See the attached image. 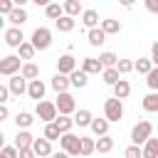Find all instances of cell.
Returning <instances> with one entry per match:
<instances>
[{"label": "cell", "mask_w": 158, "mask_h": 158, "mask_svg": "<svg viewBox=\"0 0 158 158\" xmlns=\"http://www.w3.org/2000/svg\"><path fill=\"white\" fill-rule=\"evenodd\" d=\"M151 133H153V123H151V121H138V123L131 128V141H133L136 146H141V143H146V141L151 138Z\"/></svg>", "instance_id": "cell-1"}, {"label": "cell", "mask_w": 158, "mask_h": 158, "mask_svg": "<svg viewBox=\"0 0 158 158\" xmlns=\"http://www.w3.org/2000/svg\"><path fill=\"white\" fill-rule=\"evenodd\" d=\"M59 146L62 151H67L69 156H81V136H74V133H62L59 138Z\"/></svg>", "instance_id": "cell-2"}, {"label": "cell", "mask_w": 158, "mask_h": 158, "mask_svg": "<svg viewBox=\"0 0 158 158\" xmlns=\"http://www.w3.org/2000/svg\"><path fill=\"white\" fill-rule=\"evenodd\" d=\"M20 62H22V57H20V54H7V57L0 62V74H2V77H12V74H20V72H22Z\"/></svg>", "instance_id": "cell-3"}, {"label": "cell", "mask_w": 158, "mask_h": 158, "mask_svg": "<svg viewBox=\"0 0 158 158\" xmlns=\"http://www.w3.org/2000/svg\"><path fill=\"white\" fill-rule=\"evenodd\" d=\"M104 116H106L109 121H118V118L123 116V104H121V99H118V96H114V99H106V101H104Z\"/></svg>", "instance_id": "cell-4"}, {"label": "cell", "mask_w": 158, "mask_h": 158, "mask_svg": "<svg viewBox=\"0 0 158 158\" xmlns=\"http://www.w3.org/2000/svg\"><path fill=\"white\" fill-rule=\"evenodd\" d=\"M35 114L42 118V121H54L57 118V114H59V109H57V104H52V101H37V109H35Z\"/></svg>", "instance_id": "cell-5"}, {"label": "cell", "mask_w": 158, "mask_h": 158, "mask_svg": "<svg viewBox=\"0 0 158 158\" xmlns=\"http://www.w3.org/2000/svg\"><path fill=\"white\" fill-rule=\"evenodd\" d=\"M32 44H35L37 49H47V47L52 44V32H49L47 27H37V30L32 32Z\"/></svg>", "instance_id": "cell-6"}, {"label": "cell", "mask_w": 158, "mask_h": 158, "mask_svg": "<svg viewBox=\"0 0 158 158\" xmlns=\"http://www.w3.org/2000/svg\"><path fill=\"white\" fill-rule=\"evenodd\" d=\"M57 109H59V114H74V109H77V101H74V96L69 94V91H62V94H57Z\"/></svg>", "instance_id": "cell-7"}, {"label": "cell", "mask_w": 158, "mask_h": 158, "mask_svg": "<svg viewBox=\"0 0 158 158\" xmlns=\"http://www.w3.org/2000/svg\"><path fill=\"white\" fill-rule=\"evenodd\" d=\"M25 42V37H22V30L20 27H7L5 30V44L7 47H20Z\"/></svg>", "instance_id": "cell-8"}, {"label": "cell", "mask_w": 158, "mask_h": 158, "mask_svg": "<svg viewBox=\"0 0 158 158\" xmlns=\"http://www.w3.org/2000/svg\"><path fill=\"white\" fill-rule=\"evenodd\" d=\"M77 69V59L72 57V54H62L59 59H57V72L59 74H72Z\"/></svg>", "instance_id": "cell-9"}, {"label": "cell", "mask_w": 158, "mask_h": 158, "mask_svg": "<svg viewBox=\"0 0 158 158\" xmlns=\"http://www.w3.org/2000/svg\"><path fill=\"white\" fill-rule=\"evenodd\" d=\"M7 86H10V91H12L15 96H20V94H25V91H27V86H30V84L25 81V77H22V74H12V77H10V81H7Z\"/></svg>", "instance_id": "cell-10"}, {"label": "cell", "mask_w": 158, "mask_h": 158, "mask_svg": "<svg viewBox=\"0 0 158 158\" xmlns=\"http://www.w3.org/2000/svg\"><path fill=\"white\" fill-rule=\"evenodd\" d=\"M32 148H35V153H37V158H47V156H52V141L49 138H35V143H32Z\"/></svg>", "instance_id": "cell-11"}, {"label": "cell", "mask_w": 158, "mask_h": 158, "mask_svg": "<svg viewBox=\"0 0 158 158\" xmlns=\"http://www.w3.org/2000/svg\"><path fill=\"white\" fill-rule=\"evenodd\" d=\"M44 81L42 79H30V86H27V94H30V99H37V101H42L44 99Z\"/></svg>", "instance_id": "cell-12"}, {"label": "cell", "mask_w": 158, "mask_h": 158, "mask_svg": "<svg viewBox=\"0 0 158 158\" xmlns=\"http://www.w3.org/2000/svg\"><path fill=\"white\" fill-rule=\"evenodd\" d=\"M69 86H72V79H69V74H59V72H57V74L52 77V89H54L57 94L67 91Z\"/></svg>", "instance_id": "cell-13"}, {"label": "cell", "mask_w": 158, "mask_h": 158, "mask_svg": "<svg viewBox=\"0 0 158 158\" xmlns=\"http://www.w3.org/2000/svg\"><path fill=\"white\" fill-rule=\"evenodd\" d=\"M86 40H89L91 47H101V44L106 42V32H104L101 27H91V30L86 32Z\"/></svg>", "instance_id": "cell-14"}, {"label": "cell", "mask_w": 158, "mask_h": 158, "mask_svg": "<svg viewBox=\"0 0 158 158\" xmlns=\"http://www.w3.org/2000/svg\"><path fill=\"white\" fill-rule=\"evenodd\" d=\"M81 69H84L86 74H99V72H104V64H101V59L84 57V59H81Z\"/></svg>", "instance_id": "cell-15"}, {"label": "cell", "mask_w": 158, "mask_h": 158, "mask_svg": "<svg viewBox=\"0 0 158 158\" xmlns=\"http://www.w3.org/2000/svg\"><path fill=\"white\" fill-rule=\"evenodd\" d=\"M32 143H35V136L27 131V128H17V136H15V146L17 148H32Z\"/></svg>", "instance_id": "cell-16"}, {"label": "cell", "mask_w": 158, "mask_h": 158, "mask_svg": "<svg viewBox=\"0 0 158 158\" xmlns=\"http://www.w3.org/2000/svg\"><path fill=\"white\" fill-rule=\"evenodd\" d=\"M69 79H72V86H77V89H84V86L89 84V74H86L84 69H74V72L69 74Z\"/></svg>", "instance_id": "cell-17"}, {"label": "cell", "mask_w": 158, "mask_h": 158, "mask_svg": "<svg viewBox=\"0 0 158 158\" xmlns=\"http://www.w3.org/2000/svg\"><path fill=\"white\" fill-rule=\"evenodd\" d=\"M7 20H10L15 27H20V25H25V22H27V10H25V7H15V10L7 15Z\"/></svg>", "instance_id": "cell-18"}, {"label": "cell", "mask_w": 158, "mask_h": 158, "mask_svg": "<svg viewBox=\"0 0 158 158\" xmlns=\"http://www.w3.org/2000/svg\"><path fill=\"white\" fill-rule=\"evenodd\" d=\"M143 111L158 114V91H151L148 96H143Z\"/></svg>", "instance_id": "cell-19"}, {"label": "cell", "mask_w": 158, "mask_h": 158, "mask_svg": "<svg viewBox=\"0 0 158 158\" xmlns=\"http://www.w3.org/2000/svg\"><path fill=\"white\" fill-rule=\"evenodd\" d=\"M54 25H57V30H59V32H72L77 22H74V17H72V15H62L59 20H54Z\"/></svg>", "instance_id": "cell-20"}, {"label": "cell", "mask_w": 158, "mask_h": 158, "mask_svg": "<svg viewBox=\"0 0 158 158\" xmlns=\"http://www.w3.org/2000/svg\"><path fill=\"white\" fill-rule=\"evenodd\" d=\"M101 30H104L106 35H118V32H121V22L114 20V17H106V20H101Z\"/></svg>", "instance_id": "cell-21"}, {"label": "cell", "mask_w": 158, "mask_h": 158, "mask_svg": "<svg viewBox=\"0 0 158 158\" xmlns=\"http://www.w3.org/2000/svg\"><path fill=\"white\" fill-rule=\"evenodd\" d=\"M91 121H94V116H91L89 109H79V111L74 114V123H77V126H91Z\"/></svg>", "instance_id": "cell-22"}, {"label": "cell", "mask_w": 158, "mask_h": 158, "mask_svg": "<svg viewBox=\"0 0 158 158\" xmlns=\"http://www.w3.org/2000/svg\"><path fill=\"white\" fill-rule=\"evenodd\" d=\"M81 22H84V27H89V30L96 27V25H99V12H96V10H84V12H81Z\"/></svg>", "instance_id": "cell-23"}, {"label": "cell", "mask_w": 158, "mask_h": 158, "mask_svg": "<svg viewBox=\"0 0 158 158\" xmlns=\"http://www.w3.org/2000/svg\"><path fill=\"white\" fill-rule=\"evenodd\" d=\"M131 94V84L126 81V79H118L116 84H114V96H118V99H126Z\"/></svg>", "instance_id": "cell-24"}, {"label": "cell", "mask_w": 158, "mask_h": 158, "mask_svg": "<svg viewBox=\"0 0 158 158\" xmlns=\"http://www.w3.org/2000/svg\"><path fill=\"white\" fill-rule=\"evenodd\" d=\"M109 123H111L109 118H94V121H91V131H94L96 136H106V133H109Z\"/></svg>", "instance_id": "cell-25"}, {"label": "cell", "mask_w": 158, "mask_h": 158, "mask_svg": "<svg viewBox=\"0 0 158 158\" xmlns=\"http://www.w3.org/2000/svg\"><path fill=\"white\" fill-rule=\"evenodd\" d=\"M143 158H158V138H148L143 143Z\"/></svg>", "instance_id": "cell-26"}, {"label": "cell", "mask_w": 158, "mask_h": 158, "mask_svg": "<svg viewBox=\"0 0 158 158\" xmlns=\"http://www.w3.org/2000/svg\"><path fill=\"white\" fill-rule=\"evenodd\" d=\"M44 15H47L49 20H59V17L64 15V5H57V2H49V5L44 7Z\"/></svg>", "instance_id": "cell-27"}, {"label": "cell", "mask_w": 158, "mask_h": 158, "mask_svg": "<svg viewBox=\"0 0 158 158\" xmlns=\"http://www.w3.org/2000/svg\"><path fill=\"white\" fill-rule=\"evenodd\" d=\"M101 77H104V81H106L109 86H114V84L121 79V72H118L116 67H109V69H104V72H101Z\"/></svg>", "instance_id": "cell-28"}, {"label": "cell", "mask_w": 158, "mask_h": 158, "mask_svg": "<svg viewBox=\"0 0 158 158\" xmlns=\"http://www.w3.org/2000/svg\"><path fill=\"white\" fill-rule=\"evenodd\" d=\"M54 123L59 126V131H62V133H67V131H72V126H74V118H69V114H59V116L54 118Z\"/></svg>", "instance_id": "cell-29"}, {"label": "cell", "mask_w": 158, "mask_h": 158, "mask_svg": "<svg viewBox=\"0 0 158 158\" xmlns=\"http://www.w3.org/2000/svg\"><path fill=\"white\" fill-rule=\"evenodd\" d=\"M20 74H22L25 79H37V77H40V67H37V64H32V62H25Z\"/></svg>", "instance_id": "cell-30"}, {"label": "cell", "mask_w": 158, "mask_h": 158, "mask_svg": "<svg viewBox=\"0 0 158 158\" xmlns=\"http://www.w3.org/2000/svg\"><path fill=\"white\" fill-rule=\"evenodd\" d=\"M44 138H49V141H59V138H62V131H59V126H57L54 121H49V123L44 126Z\"/></svg>", "instance_id": "cell-31"}, {"label": "cell", "mask_w": 158, "mask_h": 158, "mask_svg": "<svg viewBox=\"0 0 158 158\" xmlns=\"http://www.w3.org/2000/svg\"><path fill=\"white\" fill-rule=\"evenodd\" d=\"M111 148H114V138H111L109 133H106V136H99V141H96V151H99V153H109Z\"/></svg>", "instance_id": "cell-32"}, {"label": "cell", "mask_w": 158, "mask_h": 158, "mask_svg": "<svg viewBox=\"0 0 158 158\" xmlns=\"http://www.w3.org/2000/svg\"><path fill=\"white\" fill-rule=\"evenodd\" d=\"M32 114H27V111H20L17 116H15V123H17V128H30L32 126Z\"/></svg>", "instance_id": "cell-33"}, {"label": "cell", "mask_w": 158, "mask_h": 158, "mask_svg": "<svg viewBox=\"0 0 158 158\" xmlns=\"http://www.w3.org/2000/svg\"><path fill=\"white\" fill-rule=\"evenodd\" d=\"M79 12H81V0H67V2H64V15L77 17Z\"/></svg>", "instance_id": "cell-34"}, {"label": "cell", "mask_w": 158, "mask_h": 158, "mask_svg": "<svg viewBox=\"0 0 158 158\" xmlns=\"http://www.w3.org/2000/svg\"><path fill=\"white\" fill-rule=\"evenodd\" d=\"M17 49H20V57H22V59H32V57H35V52H37V47H35L32 42H22Z\"/></svg>", "instance_id": "cell-35"}, {"label": "cell", "mask_w": 158, "mask_h": 158, "mask_svg": "<svg viewBox=\"0 0 158 158\" xmlns=\"http://www.w3.org/2000/svg\"><path fill=\"white\" fill-rule=\"evenodd\" d=\"M151 69H153V59L138 57V62H136V72H138V74H148Z\"/></svg>", "instance_id": "cell-36"}, {"label": "cell", "mask_w": 158, "mask_h": 158, "mask_svg": "<svg viewBox=\"0 0 158 158\" xmlns=\"http://www.w3.org/2000/svg\"><path fill=\"white\" fill-rule=\"evenodd\" d=\"M99 59H101L104 69H109V67H116V64H118V57H116L114 52H104V54H101Z\"/></svg>", "instance_id": "cell-37"}, {"label": "cell", "mask_w": 158, "mask_h": 158, "mask_svg": "<svg viewBox=\"0 0 158 158\" xmlns=\"http://www.w3.org/2000/svg\"><path fill=\"white\" fill-rule=\"evenodd\" d=\"M146 77H148V79H146L148 89H151V91H158V67H153V69H151Z\"/></svg>", "instance_id": "cell-38"}, {"label": "cell", "mask_w": 158, "mask_h": 158, "mask_svg": "<svg viewBox=\"0 0 158 158\" xmlns=\"http://www.w3.org/2000/svg\"><path fill=\"white\" fill-rule=\"evenodd\" d=\"M116 69H118L121 74H128V72H133V69H136V62H131V59H118Z\"/></svg>", "instance_id": "cell-39"}, {"label": "cell", "mask_w": 158, "mask_h": 158, "mask_svg": "<svg viewBox=\"0 0 158 158\" xmlns=\"http://www.w3.org/2000/svg\"><path fill=\"white\" fill-rule=\"evenodd\" d=\"M96 151V141L91 138H81V156H91Z\"/></svg>", "instance_id": "cell-40"}, {"label": "cell", "mask_w": 158, "mask_h": 158, "mask_svg": "<svg viewBox=\"0 0 158 158\" xmlns=\"http://www.w3.org/2000/svg\"><path fill=\"white\" fill-rule=\"evenodd\" d=\"M0 158H20V148L17 146H2Z\"/></svg>", "instance_id": "cell-41"}, {"label": "cell", "mask_w": 158, "mask_h": 158, "mask_svg": "<svg viewBox=\"0 0 158 158\" xmlns=\"http://www.w3.org/2000/svg\"><path fill=\"white\" fill-rule=\"evenodd\" d=\"M123 156H126V158H143V148L133 143V146H128V148L123 151Z\"/></svg>", "instance_id": "cell-42"}, {"label": "cell", "mask_w": 158, "mask_h": 158, "mask_svg": "<svg viewBox=\"0 0 158 158\" xmlns=\"http://www.w3.org/2000/svg\"><path fill=\"white\" fill-rule=\"evenodd\" d=\"M15 7H17L15 0H0V12H2V15H10Z\"/></svg>", "instance_id": "cell-43"}, {"label": "cell", "mask_w": 158, "mask_h": 158, "mask_svg": "<svg viewBox=\"0 0 158 158\" xmlns=\"http://www.w3.org/2000/svg\"><path fill=\"white\" fill-rule=\"evenodd\" d=\"M143 5H146L148 12H156L158 15V0H143Z\"/></svg>", "instance_id": "cell-44"}, {"label": "cell", "mask_w": 158, "mask_h": 158, "mask_svg": "<svg viewBox=\"0 0 158 158\" xmlns=\"http://www.w3.org/2000/svg\"><path fill=\"white\" fill-rule=\"evenodd\" d=\"M35 148H20V158H35Z\"/></svg>", "instance_id": "cell-45"}, {"label": "cell", "mask_w": 158, "mask_h": 158, "mask_svg": "<svg viewBox=\"0 0 158 158\" xmlns=\"http://www.w3.org/2000/svg\"><path fill=\"white\" fill-rule=\"evenodd\" d=\"M10 94H12V91H10V86H0V101H2V104L7 101V96H10Z\"/></svg>", "instance_id": "cell-46"}, {"label": "cell", "mask_w": 158, "mask_h": 158, "mask_svg": "<svg viewBox=\"0 0 158 158\" xmlns=\"http://www.w3.org/2000/svg\"><path fill=\"white\" fill-rule=\"evenodd\" d=\"M151 59H153V64L158 67V42H153V47H151Z\"/></svg>", "instance_id": "cell-47"}, {"label": "cell", "mask_w": 158, "mask_h": 158, "mask_svg": "<svg viewBox=\"0 0 158 158\" xmlns=\"http://www.w3.org/2000/svg\"><path fill=\"white\" fill-rule=\"evenodd\" d=\"M52 158H72L67 151H57V153H52Z\"/></svg>", "instance_id": "cell-48"}, {"label": "cell", "mask_w": 158, "mask_h": 158, "mask_svg": "<svg viewBox=\"0 0 158 158\" xmlns=\"http://www.w3.org/2000/svg\"><path fill=\"white\" fill-rule=\"evenodd\" d=\"M2 118H7V106H5V104L0 106V121H2Z\"/></svg>", "instance_id": "cell-49"}, {"label": "cell", "mask_w": 158, "mask_h": 158, "mask_svg": "<svg viewBox=\"0 0 158 158\" xmlns=\"http://www.w3.org/2000/svg\"><path fill=\"white\" fill-rule=\"evenodd\" d=\"M32 2H35V5H42V7H47L52 0H32Z\"/></svg>", "instance_id": "cell-50"}, {"label": "cell", "mask_w": 158, "mask_h": 158, "mask_svg": "<svg viewBox=\"0 0 158 158\" xmlns=\"http://www.w3.org/2000/svg\"><path fill=\"white\" fill-rule=\"evenodd\" d=\"M118 2H121V5H123V7H131V5H133V2H136V0H118Z\"/></svg>", "instance_id": "cell-51"}, {"label": "cell", "mask_w": 158, "mask_h": 158, "mask_svg": "<svg viewBox=\"0 0 158 158\" xmlns=\"http://www.w3.org/2000/svg\"><path fill=\"white\" fill-rule=\"evenodd\" d=\"M25 2H30V0H15V5H17V7H22Z\"/></svg>", "instance_id": "cell-52"}]
</instances>
